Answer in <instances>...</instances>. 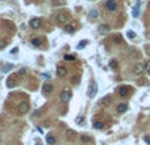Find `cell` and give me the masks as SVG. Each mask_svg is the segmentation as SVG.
I'll return each mask as SVG.
<instances>
[{"mask_svg": "<svg viewBox=\"0 0 150 145\" xmlns=\"http://www.w3.org/2000/svg\"><path fill=\"white\" fill-rule=\"evenodd\" d=\"M70 99H71V91L68 90V89L63 90V91L61 92V100H62V102H65V103H67Z\"/></svg>", "mask_w": 150, "mask_h": 145, "instance_id": "1", "label": "cell"}, {"mask_svg": "<svg viewBox=\"0 0 150 145\" xmlns=\"http://www.w3.org/2000/svg\"><path fill=\"white\" fill-rule=\"evenodd\" d=\"M68 17H70L68 12H61V13H58V16H57V20H58V22H61V24H65V22L68 20Z\"/></svg>", "mask_w": 150, "mask_h": 145, "instance_id": "2", "label": "cell"}, {"mask_svg": "<svg viewBox=\"0 0 150 145\" xmlns=\"http://www.w3.org/2000/svg\"><path fill=\"white\" fill-rule=\"evenodd\" d=\"M19 111L21 113H26L28 111H29V103L28 102H21L19 104Z\"/></svg>", "mask_w": 150, "mask_h": 145, "instance_id": "3", "label": "cell"}, {"mask_svg": "<svg viewBox=\"0 0 150 145\" xmlns=\"http://www.w3.org/2000/svg\"><path fill=\"white\" fill-rule=\"evenodd\" d=\"M130 90H132V89H130L129 86H121L120 89H119V95H120V96H126V95L129 94Z\"/></svg>", "mask_w": 150, "mask_h": 145, "instance_id": "4", "label": "cell"}, {"mask_svg": "<svg viewBox=\"0 0 150 145\" xmlns=\"http://www.w3.org/2000/svg\"><path fill=\"white\" fill-rule=\"evenodd\" d=\"M96 90H97V86H96V83H95V82H92V83H91V86H90L88 96H90V98H95V95H96Z\"/></svg>", "mask_w": 150, "mask_h": 145, "instance_id": "5", "label": "cell"}, {"mask_svg": "<svg viewBox=\"0 0 150 145\" xmlns=\"http://www.w3.org/2000/svg\"><path fill=\"white\" fill-rule=\"evenodd\" d=\"M29 24H30V26H32V28L38 29L40 26H41V20H40L38 17H34V19H32V20H30Z\"/></svg>", "mask_w": 150, "mask_h": 145, "instance_id": "6", "label": "cell"}, {"mask_svg": "<svg viewBox=\"0 0 150 145\" xmlns=\"http://www.w3.org/2000/svg\"><path fill=\"white\" fill-rule=\"evenodd\" d=\"M105 7H107L108 11H115V9L117 8V4H116L115 0H108V2L105 3Z\"/></svg>", "mask_w": 150, "mask_h": 145, "instance_id": "7", "label": "cell"}, {"mask_svg": "<svg viewBox=\"0 0 150 145\" xmlns=\"http://www.w3.org/2000/svg\"><path fill=\"white\" fill-rule=\"evenodd\" d=\"M109 31H111V28H109V25H107V24H101L99 26V33L100 34H107V33H109Z\"/></svg>", "mask_w": 150, "mask_h": 145, "instance_id": "8", "label": "cell"}, {"mask_svg": "<svg viewBox=\"0 0 150 145\" xmlns=\"http://www.w3.org/2000/svg\"><path fill=\"white\" fill-rule=\"evenodd\" d=\"M143 70H145V66H143L142 63H137V65L134 66V74H137V75L142 74Z\"/></svg>", "mask_w": 150, "mask_h": 145, "instance_id": "9", "label": "cell"}, {"mask_svg": "<svg viewBox=\"0 0 150 145\" xmlns=\"http://www.w3.org/2000/svg\"><path fill=\"white\" fill-rule=\"evenodd\" d=\"M67 74V69L66 67H58V70H57V75L58 77H65V75Z\"/></svg>", "mask_w": 150, "mask_h": 145, "instance_id": "10", "label": "cell"}, {"mask_svg": "<svg viewBox=\"0 0 150 145\" xmlns=\"http://www.w3.org/2000/svg\"><path fill=\"white\" fill-rule=\"evenodd\" d=\"M126 109H128V106H126V104H119L117 106V112H120V113H124Z\"/></svg>", "mask_w": 150, "mask_h": 145, "instance_id": "11", "label": "cell"}, {"mask_svg": "<svg viewBox=\"0 0 150 145\" xmlns=\"http://www.w3.org/2000/svg\"><path fill=\"white\" fill-rule=\"evenodd\" d=\"M75 26H77V24H75V22H72V24L70 25H66V28H65V31L67 32V33H71V32H74L75 31Z\"/></svg>", "mask_w": 150, "mask_h": 145, "instance_id": "12", "label": "cell"}, {"mask_svg": "<svg viewBox=\"0 0 150 145\" xmlns=\"http://www.w3.org/2000/svg\"><path fill=\"white\" fill-rule=\"evenodd\" d=\"M51 3L55 7H61V5H65L66 4V0H51Z\"/></svg>", "mask_w": 150, "mask_h": 145, "instance_id": "13", "label": "cell"}, {"mask_svg": "<svg viewBox=\"0 0 150 145\" xmlns=\"http://www.w3.org/2000/svg\"><path fill=\"white\" fill-rule=\"evenodd\" d=\"M46 141H48L50 145H54L55 144V137L53 135H48V136H46Z\"/></svg>", "mask_w": 150, "mask_h": 145, "instance_id": "14", "label": "cell"}, {"mask_svg": "<svg viewBox=\"0 0 150 145\" xmlns=\"http://www.w3.org/2000/svg\"><path fill=\"white\" fill-rule=\"evenodd\" d=\"M42 90H44L45 92H51V91H53V86H51V84H48V83H46V84H44V87H42Z\"/></svg>", "mask_w": 150, "mask_h": 145, "instance_id": "15", "label": "cell"}, {"mask_svg": "<svg viewBox=\"0 0 150 145\" xmlns=\"http://www.w3.org/2000/svg\"><path fill=\"white\" fill-rule=\"evenodd\" d=\"M138 15H140V4H137L136 7L133 8V16H134V17H137Z\"/></svg>", "mask_w": 150, "mask_h": 145, "instance_id": "16", "label": "cell"}, {"mask_svg": "<svg viewBox=\"0 0 150 145\" xmlns=\"http://www.w3.org/2000/svg\"><path fill=\"white\" fill-rule=\"evenodd\" d=\"M7 45H8V40H7V38H3V40H0V49L5 48Z\"/></svg>", "mask_w": 150, "mask_h": 145, "instance_id": "17", "label": "cell"}, {"mask_svg": "<svg viewBox=\"0 0 150 145\" xmlns=\"http://www.w3.org/2000/svg\"><path fill=\"white\" fill-rule=\"evenodd\" d=\"M63 58H65V61H67V62H72V61H75V57H74V55H70V54H66Z\"/></svg>", "mask_w": 150, "mask_h": 145, "instance_id": "18", "label": "cell"}, {"mask_svg": "<svg viewBox=\"0 0 150 145\" xmlns=\"http://www.w3.org/2000/svg\"><path fill=\"white\" fill-rule=\"evenodd\" d=\"M109 66H111L113 70H116V69L119 67V65H117V62H116V60H112L111 62H109Z\"/></svg>", "mask_w": 150, "mask_h": 145, "instance_id": "19", "label": "cell"}, {"mask_svg": "<svg viewBox=\"0 0 150 145\" xmlns=\"http://www.w3.org/2000/svg\"><path fill=\"white\" fill-rule=\"evenodd\" d=\"M94 127L96 129H101L103 127H104V124H103V121H96V123L94 124Z\"/></svg>", "mask_w": 150, "mask_h": 145, "instance_id": "20", "label": "cell"}, {"mask_svg": "<svg viewBox=\"0 0 150 145\" xmlns=\"http://www.w3.org/2000/svg\"><path fill=\"white\" fill-rule=\"evenodd\" d=\"M97 15H99V13H97L96 9H94V11H91V12H90V17H91V19H96Z\"/></svg>", "mask_w": 150, "mask_h": 145, "instance_id": "21", "label": "cell"}, {"mask_svg": "<svg viewBox=\"0 0 150 145\" xmlns=\"http://www.w3.org/2000/svg\"><path fill=\"white\" fill-rule=\"evenodd\" d=\"M32 44H33V45H36V46H40V45L42 44V41H41L40 38H34L33 41H32Z\"/></svg>", "mask_w": 150, "mask_h": 145, "instance_id": "22", "label": "cell"}, {"mask_svg": "<svg viewBox=\"0 0 150 145\" xmlns=\"http://www.w3.org/2000/svg\"><path fill=\"white\" fill-rule=\"evenodd\" d=\"M75 137V132L74 131H67V138H74Z\"/></svg>", "mask_w": 150, "mask_h": 145, "instance_id": "23", "label": "cell"}, {"mask_svg": "<svg viewBox=\"0 0 150 145\" xmlns=\"http://www.w3.org/2000/svg\"><path fill=\"white\" fill-rule=\"evenodd\" d=\"M126 36H128L129 38H134L136 37V33L133 31H128V33H126Z\"/></svg>", "mask_w": 150, "mask_h": 145, "instance_id": "24", "label": "cell"}, {"mask_svg": "<svg viewBox=\"0 0 150 145\" xmlns=\"http://www.w3.org/2000/svg\"><path fill=\"white\" fill-rule=\"evenodd\" d=\"M15 84H16V82L13 79H9V82H7V86L8 87H15Z\"/></svg>", "mask_w": 150, "mask_h": 145, "instance_id": "25", "label": "cell"}, {"mask_svg": "<svg viewBox=\"0 0 150 145\" xmlns=\"http://www.w3.org/2000/svg\"><path fill=\"white\" fill-rule=\"evenodd\" d=\"M145 70H146L147 73H150V60L146 61V63H145Z\"/></svg>", "mask_w": 150, "mask_h": 145, "instance_id": "26", "label": "cell"}, {"mask_svg": "<svg viewBox=\"0 0 150 145\" xmlns=\"http://www.w3.org/2000/svg\"><path fill=\"white\" fill-rule=\"evenodd\" d=\"M87 45V41H83V42H79V45H78V49H82V48H84V46Z\"/></svg>", "mask_w": 150, "mask_h": 145, "instance_id": "27", "label": "cell"}, {"mask_svg": "<svg viewBox=\"0 0 150 145\" xmlns=\"http://www.w3.org/2000/svg\"><path fill=\"white\" fill-rule=\"evenodd\" d=\"M80 138H82V141H84V142H90V141H91V138L87 137V136H82Z\"/></svg>", "mask_w": 150, "mask_h": 145, "instance_id": "28", "label": "cell"}, {"mask_svg": "<svg viewBox=\"0 0 150 145\" xmlns=\"http://www.w3.org/2000/svg\"><path fill=\"white\" fill-rule=\"evenodd\" d=\"M123 40H121V36H116V38H115V42H117V44H120Z\"/></svg>", "mask_w": 150, "mask_h": 145, "instance_id": "29", "label": "cell"}, {"mask_svg": "<svg viewBox=\"0 0 150 145\" xmlns=\"http://www.w3.org/2000/svg\"><path fill=\"white\" fill-rule=\"evenodd\" d=\"M143 140H145V141L150 145V136H145V137H143Z\"/></svg>", "mask_w": 150, "mask_h": 145, "instance_id": "30", "label": "cell"}, {"mask_svg": "<svg viewBox=\"0 0 150 145\" xmlns=\"http://www.w3.org/2000/svg\"><path fill=\"white\" fill-rule=\"evenodd\" d=\"M13 66L12 65H7V66H4V71H8V69H12Z\"/></svg>", "mask_w": 150, "mask_h": 145, "instance_id": "31", "label": "cell"}, {"mask_svg": "<svg viewBox=\"0 0 150 145\" xmlns=\"http://www.w3.org/2000/svg\"><path fill=\"white\" fill-rule=\"evenodd\" d=\"M109 99H111V98H109V96H107L105 99L103 100V102H104V104H108V103H109Z\"/></svg>", "mask_w": 150, "mask_h": 145, "instance_id": "32", "label": "cell"}, {"mask_svg": "<svg viewBox=\"0 0 150 145\" xmlns=\"http://www.w3.org/2000/svg\"><path fill=\"white\" fill-rule=\"evenodd\" d=\"M19 73H20V74H21V75H24V74H25V73H26V70H25V69H21V70H20V71H19Z\"/></svg>", "mask_w": 150, "mask_h": 145, "instance_id": "33", "label": "cell"}, {"mask_svg": "<svg viewBox=\"0 0 150 145\" xmlns=\"http://www.w3.org/2000/svg\"><path fill=\"white\" fill-rule=\"evenodd\" d=\"M36 145H42V144H41V142H37V144H36Z\"/></svg>", "mask_w": 150, "mask_h": 145, "instance_id": "34", "label": "cell"}]
</instances>
